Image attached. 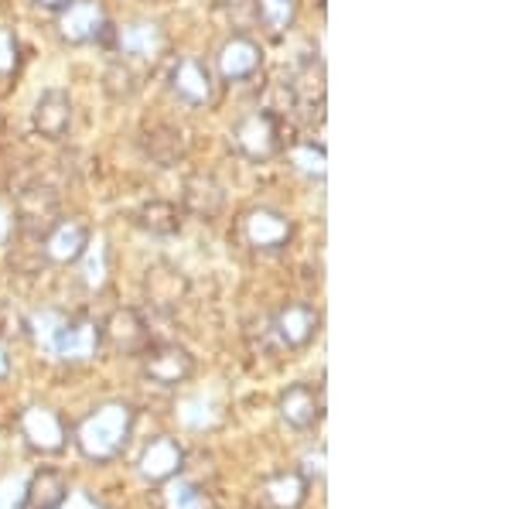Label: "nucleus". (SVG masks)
Wrapping results in <instances>:
<instances>
[{"label":"nucleus","mask_w":512,"mask_h":509,"mask_svg":"<svg viewBox=\"0 0 512 509\" xmlns=\"http://www.w3.org/2000/svg\"><path fill=\"white\" fill-rule=\"evenodd\" d=\"M263 69V45L250 35H229L216 52V72L222 82H250Z\"/></svg>","instance_id":"13"},{"label":"nucleus","mask_w":512,"mask_h":509,"mask_svg":"<svg viewBox=\"0 0 512 509\" xmlns=\"http://www.w3.org/2000/svg\"><path fill=\"white\" fill-rule=\"evenodd\" d=\"M239 236L250 246L253 253H263V257H274V253H284L294 240V223L284 216V212L270 209V205H253V209L243 212L239 219Z\"/></svg>","instance_id":"5"},{"label":"nucleus","mask_w":512,"mask_h":509,"mask_svg":"<svg viewBox=\"0 0 512 509\" xmlns=\"http://www.w3.org/2000/svg\"><path fill=\"white\" fill-rule=\"evenodd\" d=\"M69 479L59 469H38L24 482V506L28 509H59L69 499Z\"/></svg>","instance_id":"22"},{"label":"nucleus","mask_w":512,"mask_h":509,"mask_svg":"<svg viewBox=\"0 0 512 509\" xmlns=\"http://www.w3.org/2000/svg\"><path fill=\"white\" fill-rule=\"evenodd\" d=\"M18 69H21V41L14 35V28L0 24V82L18 76Z\"/></svg>","instance_id":"30"},{"label":"nucleus","mask_w":512,"mask_h":509,"mask_svg":"<svg viewBox=\"0 0 512 509\" xmlns=\"http://www.w3.org/2000/svg\"><path fill=\"white\" fill-rule=\"evenodd\" d=\"M280 421L291 431H315L325 417V387L318 383H294L277 400Z\"/></svg>","instance_id":"12"},{"label":"nucleus","mask_w":512,"mask_h":509,"mask_svg":"<svg viewBox=\"0 0 512 509\" xmlns=\"http://www.w3.org/2000/svg\"><path fill=\"white\" fill-rule=\"evenodd\" d=\"M144 291H147V298H151V305H154V308L175 311V308L181 305V301H185L188 281L181 277V270H178V267H171V264H154L151 270H147V277H144Z\"/></svg>","instance_id":"21"},{"label":"nucleus","mask_w":512,"mask_h":509,"mask_svg":"<svg viewBox=\"0 0 512 509\" xmlns=\"http://www.w3.org/2000/svg\"><path fill=\"white\" fill-rule=\"evenodd\" d=\"M219 14L233 35H250V28L260 24V0H222Z\"/></svg>","instance_id":"28"},{"label":"nucleus","mask_w":512,"mask_h":509,"mask_svg":"<svg viewBox=\"0 0 512 509\" xmlns=\"http://www.w3.org/2000/svg\"><path fill=\"white\" fill-rule=\"evenodd\" d=\"M287 161L297 175L311 178V182H325L328 175V154H325V144H315V141H291L284 147Z\"/></svg>","instance_id":"24"},{"label":"nucleus","mask_w":512,"mask_h":509,"mask_svg":"<svg viewBox=\"0 0 512 509\" xmlns=\"http://www.w3.org/2000/svg\"><path fill=\"white\" fill-rule=\"evenodd\" d=\"M325 62L318 55H308L287 79V96H291L294 110H301L304 117H321L325 110Z\"/></svg>","instance_id":"17"},{"label":"nucleus","mask_w":512,"mask_h":509,"mask_svg":"<svg viewBox=\"0 0 512 509\" xmlns=\"http://www.w3.org/2000/svg\"><path fill=\"white\" fill-rule=\"evenodd\" d=\"M62 219V199L52 185H24L14 199V226L31 240H41Z\"/></svg>","instance_id":"6"},{"label":"nucleus","mask_w":512,"mask_h":509,"mask_svg":"<svg viewBox=\"0 0 512 509\" xmlns=\"http://www.w3.org/2000/svg\"><path fill=\"white\" fill-rule=\"evenodd\" d=\"M134 407L123 400H106L89 410L86 417L72 428L79 455L93 465H110L127 451L130 434H134Z\"/></svg>","instance_id":"1"},{"label":"nucleus","mask_w":512,"mask_h":509,"mask_svg":"<svg viewBox=\"0 0 512 509\" xmlns=\"http://www.w3.org/2000/svg\"><path fill=\"white\" fill-rule=\"evenodd\" d=\"M35 7H41V11H52V14H59L62 7H69L72 0H31Z\"/></svg>","instance_id":"35"},{"label":"nucleus","mask_w":512,"mask_h":509,"mask_svg":"<svg viewBox=\"0 0 512 509\" xmlns=\"http://www.w3.org/2000/svg\"><path fill=\"white\" fill-rule=\"evenodd\" d=\"M144 376L154 383V387H181L195 376V356L178 342H158V346H147L144 352Z\"/></svg>","instance_id":"9"},{"label":"nucleus","mask_w":512,"mask_h":509,"mask_svg":"<svg viewBox=\"0 0 512 509\" xmlns=\"http://www.w3.org/2000/svg\"><path fill=\"white\" fill-rule=\"evenodd\" d=\"M140 89V72L134 69V62H127V59H117V62H110L106 65V72H103V93L110 96V100H130Z\"/></svg>","instance_id":"27"},{"label":"nucleus","mask_w":512,"mask_h":509,"mask_svg":"<svg viewBox=\"0 0 512 509\" xmlns=\"http://www.w3.org/2000/svg\"><path fill=\"white\" fill-rule=\"evenodd\" d=\"M79 260H86V284L89 287H103L106 284V243L103 240H89L86 253H82Z\"/></svg>","instance_id":"31"},{"label":"nucleus","mask_w":512,"mask_h":509,"mask_svg":"<svg viewBox=\"0 0 512 509\" xmlns=\"http://www.w3.org/2000/svg\"><path fill=\"white\" fill-rule=\"evenodd\" d=\"M137 226L154 236H175L181 233V209L168 199H151L137 209Z\"/></svg>","instance_id":"23"},{"label":"nucleus","mask_w":512,"mask_h":509,"mask_svg":"<svg viewBox=\"0 0 512 509\" xmlns=\"http://www.w3.org/2000/svg\"><path fill=\"white\" fill-rule=\"evenodd\" d=\"M229 141H233L239 158H246L253 164H267L284 154V147L291 144V137H287L284 117H280L277 110L256 106V110L243 113V117L233 123Z\"/></svg>","instance_id":"2"},{"label":"nucleus","mask_w":512,"mask_h":509,"mask_svg":"<svg viewBox=\"0 0 512 509\" xmlns=\"http://www.w3.org/2000/svg\"><path fill=\"white\" fill-rule=\"evenodd\" d=\"M164 506L168 509H216L209 489L198 486L188 475H175V479L164 482Z\"/></svg>","instance_id":"25"},{"label":"nucleus","mask_w":512,"mask_h":509,"mask_svg":"<svg viewBox=\"0 0 512 509\" xmlns=\"http://www.w3.org/2000/svg\"><path fill=\"white\" fill-rule=\"evenodd\" d=\"M308 489L311 482L304 479L301 469H284V472H274L263 479V499H267L270 509H301L308 503Z\"/></svg>","instance_id":"20"},{"label":"nucleus","mask_w":512,"mask_h":509,"mask_svg":"<svg viewBox=\"0 0 512 509\" xmlns=\"http://www.w3.org/2000/svg\"><path fill=\"white\" fill-rule=\"evenodd\" d=\"M31 127L45 141H62L72 127V96L65 89H45L31 110Z\"/></svg>","instance_id":"18"},{"label":"nucleus","mask_w":512,"mask_h":509,"mask_svg":"<svg viewBox=\"0 0 512 509\" xmlns=\"http://www.w3.org/2000/svg\"><path fill=\"white\" fill-rule=\"evenodd\" d=\"M99 335H103V346H110L117 356H140L151 346V328L137 308H113L99 322Z\"/></svg>","instance_id":"11"},{"label":"nucleus","mask_w":512,"mask_h":509,"mask_svg":"<svg viewBox=\"0 0 512 509\" xmlns=\"http://www.w3.org/2000/svg\"><path fill=\"white\" fill-rule=\"evenodd\" d=\"M89 240H93V229H89L82 219H59L45 236H41V253H45L48 264H79V257L86 253Z\"/></svg>","instance_id":"16"},{"label":"nucleus","mask_w":512,"mask_h":509,"mask_svg":"<svg viewBox=\"0 0 512 509\" xmlns=\"http://www.w3.org/2000/svg\"><path fill=\"white\" fill-rule=\"evenodd\" d=\"M11 376V352H7V346H4V339H0V383Z\"/></svg>","instance_id":"34"},{"label":"nucleus","mask_w":512,"mask_h":509,"mask_svg":"<svg viewBox=\"0 0 512 509\" xmlns=\"http://www.w3.org/2000/svg\"><path fill=\"white\" fill-rule=\"evenodd\" d=\"M18 431L35 455H62L65 445H69L72 431L65 424V417L55 407L45 404H31L18 414Z\"/></svg>","instance_id":"7"},{"label":"nucleus","mask_w":512,"mask_h":509,"mask_svg":"<svg viewBox=\"0 0 512 509\" xmlns=\"http://www.w3.org/2000/svg\"><path fill=\"white\" fill-rule=\"evenodd\" d=\"M270 328H274L280 346L291 349V352H301L318 339L321 311L315 305H308V301H287V305H280L274 311Z\"/></svg>","instance_id":"10"},{"label":"nucleus","mask_w":512,"mask_h":509,"mask_svg":"<svg viewBox=\"0 0 512 509\" xmlns=\"http://www.w3.org/2000/svg\"><path fill=\"white\" fill-rule=\"evenodd\" d=\"M0 509H28L24 506V482L18 479H0Z\"/></svg>","instance_id":"32"},{"label":"nucleus","mask_w":512,"mask_h":509,"mask_svg":"<svg viewBox=\"0 0 512 509\" xmlns=\"http://www.w3.org/2000/svg\"><path fill=\"white\" fill-rule=\"evenodd\" d=\"M294 18H297V0H260V24L270 35L291 31Z\"/></svg>","instance_id":"29"},{"label":"nucleus","mask_w":512,"mask_h":509,"mask_svg":"<svg viewBox=\"0 0 512 509\" xmlns=\"http://www.w3.org/2000/svg\"><path fill=\"white\" fill-rule=\"evenodd\" d=\"M168 89L178 103L202 110V106L216 103V72H212L209 62L195 59V55H181L168 69Z\"/></svg>","instance_id":"8"},{"label":"nucleus","mask_w":512,"mask_h":509,"mask_svg":"<svg viewBox=\"0 0 512 509\" xmlns=\"http://www.w3.org/2000/svg\"><path fill=\"white\" fill-rule=\"evenodd\" d=\"M59 509H106L93 492H69V499Z\"/></svg>","instance_id":"33"},{"label":"nucleus","mask_w":512,"mask_h":509,"mask_svg":"<svg viewBox=\"0 0 512 509\" xmlns=\"http://www.w3.org/2000/svg\"><path fill=\"white\" fill-rule=\"evenodd\" d=\"M55 359L62 363H89L103 349V335H99V322L93 318H55V328L41 335Z\"/></svg>","instance_id":"3"},{"label":"nucleus","mask_w":512,"mask_h":509,"mask_svg":"<svg viewBox=\"0 0 512 509\" xmlns=\"http://www.w3.org/2000/svg\"><path fill=\"white\" fill-rule=\"evenodd\" d=\"M55 28L69 45H113V35H117L99 0H72L69 7L59 11Z\"/></svg>","instance_id":"4"},{"label":"nucleus","mask_w":512,"mask_h":509,"mask_svg":"<svg viewBox=\"0 0 512 509\" xmlns=\"http://www.w3.org/2000/svg\"><path fill=\"white\" fill-rule=\"evenodd\" d=\"M113 45H117L120 59L154 65L168 52V35L154 21H134V24H123L117 35H113Z\"/></svg>","instance_id":"15"},{"label":"nucleus","mask_w":512,"mask_h":509,"mask_svg":"<svg viewBox=\"0 0 512 509\" xmlns=\"http://www.w3.org/2000/svg\"><path fill=\"white\" fill-rule=\"evenodd\" d=\"M226 205V188H222L212 175H188L181 182V209L192 212L198 219H216Z\"/></svg>","instance_id":"19"},{"label":"nucleus","mask_w":512,"mask_h":509,"mask_svg":"<svg viewBox=\"0 0 512 509\" xmlns=\"http://www.w3.org/2000/svg\"><path fill=\"white\" fill-rule=\"evenodd\" d=\"M137 472H140V479L151 482V486H164L168 479L181 475L185 472V448H181V441L171 438V434L151 438L137 458Z\"/></svg>","instance_id":"14"},{"label":"nucleus","mask_w":512,"mask_h":509,"mask_svg":"<svg viewBox=\"0 0 512 509\" xmlns=\"http://www.w3.org/2000/svg\"><path fill=\"white\" fill-rule=\"evenodd\" d=\"M144 147H147V154H151V161L161 164V168H175V164L185 158V141H181V130L175 127L147 130Z\"/></svg>","instance_id":"26"}]
</instances>
